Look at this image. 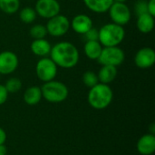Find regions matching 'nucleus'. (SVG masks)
Segmentation results:
<instances>
[{
  "label": "nucleus",
  "mask_w": 155,
  "mask_h": 155,
  "mask_svg": "<svg viewBox=\"0 0 155 155\" xmlns=\"http://www.w3.org/2000/svg\"><path fill=\"white\" fill-rule=\"evenodd\" d=\"M49 56L57 67L71 69L78 64L80 54L73 43L61 41L52 46Z\"/></svg>",
  "instance_id": "1"
},
{
  "label": "nucleus",
  "mask_w": 155,
  "mask_h": 155,
  "mask_svg": "<svg viewBox=\"0 0 155 155\" xmlns=\"http://www.w3.org/2000/svg\"><path fill=\"white\" fill-rule=\"evenodd\" d=\"M114 92L109 84L98 83L90 88L87 94V101L91 107L96 110H104L107 108L113 102Z\"/></svg>",
  "instance_id": "2"
},
{
  "label": "nucleus",
  "mask_w": 155,
  "mask_h": 155,
  "mask_svg": "<svg viewBox=\"0 0 155 155\" xmlns=\"http://www.w3.org/2000/svg\"><path fill=\"white\" fill-rule=\"evenodd\" d=\"M125 37V30L124 26L114 23H108L98 29V41L103 45L119 46Z\"/></svg>",
  "instance_id": "3"
},
{
  "label": "nucleus",
  "mask_w": 155,
  "mask_h": 155,
  "mask_svg": "<svg viewBox=\"0 0 155 155\" xmlns=\"http://www.w3.org/2000/svg\"><path fill=\"white\" fill-rule=\"evenodd\" d=\"M43 98L52 104H59L65 101L69 94L68 87L62 82L52 80L45 83L42 87Z\"/></svg>",
  "instance_id": "4"
},
{
  "label": "nucleus",
  "mask_w": 155,
  "mask_h": 155,
  "mask_svg": "<svg viewBox=\"0 0 155 155\" xmlns=\"http://www.w3.org/2000/svg\"><path fill=\"white\" fill-rule=\"evenodd\" d=\"M125 59V54L119 46L103 47L98 62L102 65H113L118 67Z\"/></svg>",
  "instance_id": "5"
},
{
  "label": "nucleus",
  "mask_w": 155,
  "mask_h": 155,
  "mask_svg": "<svg viewBox=\"0 0 155 155\" xmlns=\"http://www.w3.org/2000/svg\"><path fill=\"white\" fill-rule=\"evenodd\" d=\"M58 67L50 57L40 58L35 64V74L39 80L44 83L54 80Z\"/></svg>",
  "instance_id": "6"
},
{
  "label": "nucleus",
  "mask_w": 155,
  "mask_h": 155,
  "mask_svg": "<svg viewBox=\"0 0 155 155\" xmlns=\"http://www.w3.org/2000/svg\"><path fill=\"white\" fill-rule=\"evenodd\" d=\"M109 16L113 23L119 25L129 24L132 18V12L125 2H114L108 10Z\"/></svg>",
  "instance_id": "7"
},
{
  "label": "nucleus",
  "mask_w": 155,
  "mask_h": 155,
  "mask_svg": "<svg viewBox=\"0 0 155 155\" xmlns=\"http://www.w3.org/2000/svg\"><path fill=\"white\" fill-rule=\"evenodd\" d=\"M47 35L54 37H60L64 35L70 29V20L64 15H57L48 19L45 25Z\"/></svg>",
  "instance_id": "8"
},
{
  "label": "nucleus",
  "mask_w": 155,
  "mask_h": 155,
  "mask_svg": "<svg viewBox=\"0 0 155 155\" xmlns=\"http://www.w3.org/2000/svg\"><path fill=\"white\" fill-rule=\"evenodd\" d=\"M35 10L37 15L48 20L60 14L61 5L58 0H37Z\"/></svg>",
  "instance_id": "9"
},
{
  "label": "nucleus",
  "mask_w": 155,
  "mask_h": 155,
  "mask_svg": "<svg viewBox=\"0 0 155 155\" xmlns=\"http://www.w3.org/2000/svg\"><path fill=\"white\" fill-rule=\"evenodd\" d=\"M18 64V57L14 52L6 50L0 53V74L7 75L14 73Z\"/></svg>",
  "instance_id": "10"
},
{
  "label": "nucleus",
  "mask_w": 155,
  "mask_h": 155,
  "mask_svg": "<svg viewBox=\"0 0 155 155\" xmlns=\"http://www.w3.org/2000/svg\"><path fill=\"white\" fill-rule=\"evenodd\" d=\"M134 64L138 68L148 69L155 64V51L151 47L139 49L134 56Z\"/></svg>",
  "instance_id": "11"
},
{
  "label": "nucleus",
  "mask_w": 155,
  "mask_h": 155,
  "mask_svg": "<svg viewBox=\"0 0 155 155\" xmlns=\"http://www.w3.org/2000/svg\"><path fill=\"white\" fill-rule=\"evenodd\" d=\"M93 26L92 18L85 14H78L70 21V28L78 35H84Z\"/></svg>",
  "instance_id": "12"
},
{
  "label": "nucleus",
  "mask_w": 155,
  "mask_h": 155,
  "mask_svg": "<svg viewBox=\"0 0 155 155\" xmlns=\"http://www.w3.org/2000/svg\"><path fill=\"white\" fill-rule=\"evenodd\" d=\"M137 152L142 155H152L155 152V136L146 134L139 138L136 143Z\"/></svg>",
  "instance_id": "13"
},
{
  "label": "nucleus",
  "mask_w": 155,
  "mask_h": 155,
  "mask_svg": "<svg viewBox=\"0 0 155 155\" xmlns=\"http://www.w3.org/2000/svg\"><path fill=\"white\" fill-rule=\"evenodd\" d=\"M51 48H52V45L50 42L46 40L45 38L34 39V41L31 43V45H30V49L32 53L40 58L47 57L50 54Z\"/></svg>",
  "instance_id": "14"
},
{
  "label": "nucleus",
  "mask_w": 155,
  "mask_h": 155,
  "mask_svg": "<svg viewBox=\"0 0 155 155\" xmlns=\"http://www.w3.org/2000/svg\"><path fill=\"white\" fill-rule=\"evenodd\" d=\"M154 16L149 13L137 15L136 26L139 32L143 34H149L154 29Z\"/></svg>",
  "instance_id": "15"
},
{
  "label": "nucleus",
  "mask_w": 155,
  "mask_h": 155,
  "mask_svg": "<svg viewBox=\"0 0 155 155\" xmlns=\"http://www.w3.org/2000/svg\"><path fill=\"white\" fill-rule=\"evenodd\" d=\"M85 6L92 12L96 14H104L108 12L114 0H83Z\"/></svg>",
  "instance_id": "16"
},
{
  "label": "nucleus",
  "mask_w": 155,
  "mask_h": 155,
  "mask_svg": "<svg viewBox=\"0 0 155 155\" xmlns=\"http://www.w3.org/2000/svg\"><path fill=\"white\" fill-rule=\"evenodd\" d=\"M97 76L99 83L109 84L114 82L117 76V67L113 65H102Z\"/></svg>",
  "instance_id": "17"
},
{
  "label": "nucleus",
  "mask_w": 155,
  "mask_h": 155,
  "mask_svg": "<svg viewBox=\"0 0 155 155\" xmlns=\"http://www.w3.org/2000/svg\"><path fill=\"white\" fill-rule=\"evenodd\" d=\"M24 101L28 105H36L40 103L43 98L41 87L39 86H30L24 93Z\"/></svg>",
  "instance_id": "18"
},
{
  "label": "nucleus",
  "mask_w": 155,
  "mask_h": 155,
  "mask_svg": "<svg viewBox=\"0 0 155 155\" xmlns=\"http://www.w3.org/2000/svg\"><path fill=\"white\" fill-rule=\"evenodd\" d=\"M102 50L103 45L99 41H86L84 46V54L90 60H98Z\"/></svg>",
  "instance_id": "19"
},
{
  "label": "nucleus",
  "mask_w": 155,
  "mask_h": 155,
  "mask_svg": "<svg viewBox=\"0 0 155 155\" xmlns=\"http://www.w3.org/2000/svg\"><path fill=\"white\" fill-rule=\"evenodd\" d=\"M20 8V0H0V10L6 15L15 14Z\"/></svg>",
  "instance_id": "20"
},
{
  "label": "nucleus",
  "mask_w": 155,
  "mask_h": 155,
  "mask_svg": "<svg viewBox=\"0 0 155 155\" xmlns=\"http://www.w3.org/2000/svg\"><path fill=\"white\" fill-rule=\"evenodd\" d=\"M37 17V14L35 8L30 6H25L22 8L19 12V18L25 24H32L35 21Z\"/></svg>",
  "instance_id": "21"
},
{
  "label": "nucleus",
  "mask_w": 155,
  "mask_h": 155,
  "mask_svg": "<svg viewBox=\"0 0 155 155\" xmlns=\"http://www.w3.org/2000/svg\"><path fill=\"white\" fill-rule=\"evenodd\" d=\"M29 35L34 39H42L45 38V36L47 35V30L45 25L36 24L32 25V27L29 30Z\"/></svg>",
  "instance_id": "22"
},
{
  "label": "nucleus",
  "mask_w": 155,
  "mask_h": 155,
  "mask_svg": "<svg viewBox=\"0 0 155 155\" xmlns=\"http://www.w3.org/2000/svg\"><path fill=\"white\" fill-rule=\"evenodd\" d=\"M5 87L6 91L8 92V94H15L21 90L22 82L17 77H11L6 81Z\"/></svg>",
  "instance_id": "23"
},
{
  "label": "nucleus",
  "mask_w": 155,
  "mask_h": 155,
  "mask_svg": "<svg viewBox=\"0 0 155 155\" xmlns=\"http://www.w3.org/2000/svg\"><path fill=\"white\" fill-rule=\"evenodd\" d=\"M82 80H83V83L84 84V85L88 88H92L99 83L97 74H95L93 71L84 72V74H83Z\"/></svg>",
  "instance_id": "24"
},
{
  "label": "nucleus",
  "mask_w": 155,
  "mask_h": 155,
  "mask_svg": "<svg viewBox=\"0 0 155 155\" xmlns=\"http://www.w3.org/2000/svg\"><path fill=\"white\" fill-rule=\"evenodd\" d=\"M134 11L137 15L148 13L147 10V0H138L134 5Z\"/></svg>",
  "instance_id": "25"
},
{
  "label": "nucleus",
  "mask_w": 155,
  "mask_h": 155,
  "mask_svg": "<svg viewBox=\"0 0 155 155\" xmlns=\"http://www.w3.org/2000/svg\"><path fill=\"white\" fill-rule=\"evenodd\" d=\"M84 35L86 41H98V30L94 26L89 31H87Z\"/></svg>",
  "instance_id": "26"
},
{
  "label": "nucleus",
  "mask_w": 155,
  "mask_h": 155,
  "mask_svg": "<svg viewBox=\"0 0 155 155\" xmlns=\"http://www.w3.org/2000/svg\"><path fill=\"white\" fill-rule=\"evenodd\" d=\"M8 92L6 91L5 85L0 84V105L4 104L8 98Z\"/></svg>",
  "instance_id": "27"
},
{
  "label": "nucleus",
  "mask_w": 155,
  "mask_h": 155,
  "mask_svg": "<svg viewBox=\"0 0 155 155\" xmlns=\"http://www.w3.org/2000/svg\"><path fill=\"white\" fill-rule=\"evenodd\" d=\"M147 10L150 15L155 16V0H147Z\"/></svg>",
  "instance_id": "28"
},
{
  "label": "nucleus",
  "mask_w": 155,
  "mask_h": 155,
  "mask_svg": "<svg viewBox=\"0 0 155 155\" xmlns=\"http://www.w3.org/2000/svg\"><path fill=\"white\" fill-rule=\"evenodd\" d=\"M6 141V133L3 128L0 127V144H5Z\"/></svg>",
  "instance_id": "29"
},
{
  "label": "nucleus",
  "mask_w": 155,
  "mask_h": 155,
  "mask_svg": "<svg viewBox=\"0 0 155 155\" xmlns=\"http://www.w3.org/2000/svg\"><path fill=\"white\" fill-rule=\"evenodd\" d=\"M7 154V148L5 144H0V155Z\"/></svg>",
  "instance_id": "30"
},
{
  "label": "nucleus",
  "mask_w": 155,
  "mask_h": 155,
  "mask_svg": "<svg viewBox=\"0 0 155 155\" xmlns=\"http://www.w3.org/2000/svg\"><path fill=\"white\" fill-rule=\"evenodd\" d=\"M149 134H153L154 135L155 134V124H152L150 125V130H149Z\"/></svg>",
  "instance_id": "31"
},
{
  "label": "nucleus",
  "mask_w": 155,
  "mask_h": 155,
  "mask_svg": "<svg viewBox=\"0 0 155 155\" xmlns=\"http://www.w3.org/2000/svg\"><path fill=\"white\" fill-rule=\"evenodd\" d=\"M115 2H126L127 0H114Z\"/></svg>",
  "instance_id": "32"
},
{
  "label": "nucleus",
  "mask_w": 155,
  "mask_h": 155,
  "mask_svg": "<svg viewBox=\"0 0 155 155\" xmlns=\"http://www.w3.org/2000/svg\"><path fill=\"white\" fill-rule=\"evenodd\" d=\"M0 75H1V74H0Z\"/></svg>",
  "instance_id": "33"
}]
</instances>
